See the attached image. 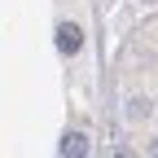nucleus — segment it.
I'll return each instance as SVG.
<instances>
[{
  "label": "nucleus",
  "mask_w": 158,
  "mask_h": 158,
  "mask_svg": "<svg viewBox=\"0 0 158 158\" xmlns=\"http://www.w3.org/2000/svg\"><path fill=\"white\" fill-rule=\"evenodd\" d=\"M84 149H88V145H84V136H79V132H70L66 141H62V154H66V158H79Z\"/></svg>",
  "instance_id": "obj_2"
},
{
  "label": "nucleus",
  "mask_w": 158,
  "mask_h": 158,
  "mask_svg": "<svg viewBox=\"0 0 158 158\" xmlns=\"http://www.w3.org/2000/svg\"><path fill=\"white\" fill-rule=\"evenodd\" d=\"M79 44H84V31H79V27H70V22L57 27V48H62V53H79Z\"/></svg>",
  "instance_id": "obj_1"
}]
</instances>
